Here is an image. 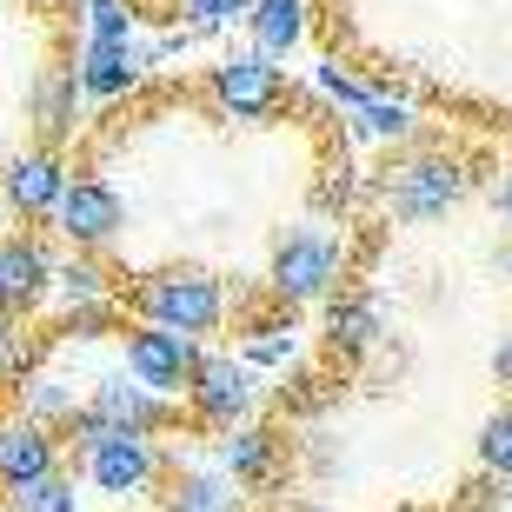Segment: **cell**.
<instances>
[{"instance_id":"cell-1","label":"cell","mask_w":512,"mask_h":512,"mask_svg":"<svg viewBox=\"0 0 512 512\" xmlns=\"http://www.w3.org/2000/svg\"><path fill=\"white\" fill-rule=\"evenodd\" d=\"M120 313H133V326H160V333H180L200 346L227 320V286L207 266H160V273H140L127 286Z\"/></svg>"},{"instance_id":"cell-2","label":"cell","mask_w":512,"mask_h":512,"mask_svg":"<svg viewBox=\"0 0 512 512\" xmlns=\"http://www.w3.org/2000/svg\"><path fill=\"white\" fill-rule=\"evenodd\" d=\"M466 193H473V160L459 147H406L380 173V207L393 213L399 227L446 220L453 207H466Z\"/></svg>"},{"instance_id":"cell-3","label":"cell","mask_w":512,"mask_h":512,"mask_svg":"<svg viewBox=\"0 0 512 512\" xmlns=\"http://www.w3.org/2000/svg\"><path fill=\"white\" fill-rule=\"evenodd\" d=\"M346 266H353V247H346V233L320 227V220H306V227H286L266 253V293L293 313V306H313V300H333L346 280Z\"/></svg>"},{"instance_id":"cell-4","label":"cell","mask_w":512,"mask_h":512,"mask_svg":"<svg viewBox=\"0 0 512 512\" xmlns=\"http://www.w3.org/2000/svg\"><path fill=\"white\" fill-rule=\"evenodd\" d=\"M187 413L193 426H207V433H233V426H247L253 406H260V373H253L240 353H200L187 380Z\"/></svg>"},{"instance_id":"cell-5","label":"cell","mask_w":512,"mask_h":512,"mask_svg":"<svg viewBox=\"0 0 512 512\" xmlns=\"http://www.w3.org/2000/svg\"><path fill=\"white\" fill-rule=\"evenodd\" d=\"M80 466V479L94 486V493H107V499H147V493H160V479H167V466L173 459L160 453V439H140V433H107L94 446L87 459H74Z\"/></svg>"},{"instance_id":"cell-6","label":"cell","mask_w":512,"mask_h":512,"mask_svg":"<svg viewBox=\"0 0 512 512\" xmlns=\"http://www.w3.org/2000/svg\"><path fill=\"white\" fill-rule=\"evenodd\" d=\"M200 353H207V346L180 340V333H160V326H127V333H120V360H127L120 373H127L133 386H147L153 399H167V406L187 393Z\"/></svg>"},{"instance_id":"cell-7","label":"cell","mask_w":512,"mask_h":512,"mask_svg":"<svg viewBox=\"0 0 512 512\" xmlns=\"http://www.w3.org/2000/svg\"><path fill=\"white\" fill-rule=\"evenodd\" d=\"M80 413L100 419L107 433H140V439H160V433L180 426V413H173L167 399H153L147 386H133L127 373H100V380H87Z\"/></svg>"},{"instance_id":"cell-8","label":"cell","mask_w":512,"mask_h":512,"mask_svg":"<svg viewBox=\"0 0 512 512\" xmlns=\"http://www.w3.org/2000/svg\"><path fill=\"white\" fill-rule=\"evenodd\" d=\"M54 227H60V240H67V247L100 253V247H114V240H120V227H127V207H120V193L107 187V180L80 173V180H67V193H60Z\"/></svg>"},{"instance_id":"cell-9","label":"cell","mask_w":512,"mask_h":512,"mask_svg":"<svg viewBox=\"0 0 512 512\" xmlns=\"http://www.w3.org/2000/svg\"><path fill=\"white\" fill-rule=\"evenodd\" d=\"M213 107L233 120H266L273 107H280L286 94V74H280V60H266L253 54V47H240V54H227L220 67H213Z\"/></svg>"},{"instance_id":"cell-10","label":"cell","mask_w":512,"mask_h":512,"mask_svg":"<svg viewBox=\"0 0 512 512\" xmlns=\"http://www.w3.org/2000/svg\"><path fill=\"white\" fill-rule=\"evenodd\" d=\"M280 459H286V439L273 433V426H233V433L213 439V473L227 479L233 493H273L280 486Z\"/></svg>"},{"instance_id":"cell-11","label":"cell","mask_w":512,"mask_h":512,"mask_svg":"<svg viewBox=\"0 0 512 512\" xmlns=\"http://www.w3.org/2000/svg\"><path fill=\"white\" fill-rule=\"evenodd\" d=\"M60 473V439L34 419L7 413L0 419V493H14V486H34V479Z\"/></svg>"},{"instance_id":"cell-12","label":"cell","mask_w":512,"mask_h":512,"mask_svg":"<svg viewBox=\"0 0 512 512\" xmlns=\"http://www.w3.org/2000/svg\"><path fill=\"white\" fill-rule=\"evenodd\" d=\"M386 333V306L360 286H340L333 300H326V346H333V360H366Z\"/></svg>"},{"instance_id":"cell-13","label":"cell","mask_w":512,"mask_h":512,"mask_svg":"<svg viewBox=\"0 0 512 512\" xmlns=\"http://www.w3.org/2000/svg\"><path fill=\"white\" fill-rule=\"evenodd\" d=\"M140 67H147V47L140 40H87L80 60H74V80H80V94L120 100L140 80Z\"/></svg>"},{"instance_id":"cell-14","label":"cell","mask_w":512,"mask_h":512,"mask_svg":"<svg viewBox=\"0 0 512 512\" xmlns=\"http://www.w3.org/2000/svg\"><path fill=\"white\" fill-rule=\"evenodd\" d=\"M47 280H54V253L40 247V240H27V233L0 240V306L7 313L47 300Z\"/></svg>"},{"instance_id":"cell-15","label":"cell","mask_w":512,"mask_h":512,"mask_svg":"<svg viewBox=\"0 0 512 512\" xmlns=\"http://www.w3.org/2000/svg\"><path fill=\"white\" fill-rule=\"evenodd\" d=\"M240 27H247L253 54H266V60H286V54H300V47H306L313 7H306V0H253Z\"/></svg>"},{"instance_id":"cell-16","label":"cell","mask_w":512,"mask_h":512,"mask_svg":"<svg viewBox=\"0 0 512 512\" xmlns=\"http://www.w3.org/2000/svg\"><path fill=\"white\" fill-rule=\"evenodd\" d=\"M60 193H67V173H60V160L47 147H40V153H20L14 167H7V200H14L27 220H54Z\"/></svg>"},{"instance_id":"cell-17","label":"cell","mask_w":512,"mask_h":512,"mask_svg":"<svg viewBox=\"0 0 512 512\" xmlns=\"http://www.w3.org/2000/svg\"><path fill=\"white\" fill-rule=\"evenodd\" d=\"M346 133H353V140H373V147H413L419 114H413V100H399V94H386V87H373V94L346 114Z\"/></svg>"},{"instance_id":"cell-18","label":"cell","mask_w":512,"mask_h":512,"mask_svg":"<svg viewBox=\"0 0 512 512\" xmlns=\"http://www.w3.org/2000/svg\"><path fill=\"white\" fill-rule=\"evenodd\" d=\"M14 413L20 419H34V426H47V433H67V419L80 413V393H74V380H60L54 366H34L27 380L14 386Z\"/></svg>"},{"instance_id":"cell-19","label":"cell","mask_w":512,"mask_h":512,"mask_svg":"<svg viewBox=\"0 0 512 512\" xmlns=\"http://www.w3.org/2000/svg\"><path fill=\"white\" fill-rule=\"evenodd\" d=\"M160 512H240V493L213 466H167L160 479Z\"/></svg>"},{"instance_id":"cell-20","label":"cell","mask_w":512,"mask_h":512,"mask_svg":"<svg viewBox=\"0 0 512 512\" xmlns=\"http://www.w3.org/2000/svg\"><path fill=\"white\" fill-rule=\"evenodd\" d=\"M74 100H80L74 67H47V74H40V87H34V120H40V133H47V140H67V133H74Z\"/></svg>"},{"instance_id":"cell-21","label":"cell","mask_w":512,"mask_h":512,"mask_svg":"<svg viewBox=\"0 0 512 512\" xmlns=\"http://www.w3.org/2000/svg\"><path fill=\"white\" fill-rule=\"evenodd\" d=\"M47 293H60V313H74V306H100V300H114V280H107V273H100L94 260H67V266H54Z\"/></svg>"},{"instance_id":"cell-22","label":"cell","mask_w":512,"mask_h":512,"mask_svg":"<svg viewBox=\"0 0 512 512\" xmlns=\"http://www.w3.org/2000/svg\"><path fill=\"white\" fill-rule=\"evenodd\" d=\"M473 459H479L486 479H506L512 486V399H499L493 413H486V426H479V439H473Z\"/></svg>"},{"instance_id":"cell-23","label":"cell","mask_w":512,"mask_h":512,"mask_svg":"<svg viewBox=\"0 0 512 512\" xmlns=\"http://www.w3.org/2000/svg\"><path fill=\"white\" fill-rule=\"evenodd\" d=\"M7 512H80V479L60 466V473L34 479V486H14V493H7Z\"/></svg>"},{"instance_id":"cell-24","label":"cell","mask_w":512,"mask_h":512,"mask_svg":"<svg viewBox=\"0 0 512 512\" xmlns=\"http://www.w3.org/2000/svg\"><path fill=\"white\" fill-rule=\"evenodd\" d=\"M240 360L260 373V366H280V360H293V313L286 320H260L253 326V340H247V353Z\"/></svg>"},{"instance_id":"cell-25","label":"cell","mask_w":512,"mask_h":512,"mask_svg":"<svg viewBox=\"0 0 512 512\" xmlns=\"http://www.w3.org/2000/svg\"><path fill=\"white\" fill-rule=\"evenodd\" d=\"M253 0H173V14L187 20L193 34H220V27H233V20H247Z\"/></svg>"},{"instance_id":"cell-26","label":"cell","mask_w":512,"mask_h":512,"mask_svg":"<svg viewBox=\"0 0 512 512\" xmlns=\"http://www.w3.org/2000/svg\"><path fill=\"white\" fill-rule=\"evenodd\" d=\"M87 40H133V0H80Z\"/></svg>"},{"instance_id":"cell-27","label":"cell","mask_w":512,"mask_h":512,"mask_svg":"<svg viewBox=\"0 0 512 512\" xmlns=\"http://www.w3.org/2000/svg\"><path fill=\"white\" fill-rule=\"evenodd\" d=\"M313 80H320V94H326V100H340L346 114H353V107H360V100L373 94V80H360L353 67H340V60H326V67H320Z\"/></svg>"},{"instance_id":"cell-28","label":"cell","mask_w":512,"mask_h":512,"mask_svg":"<svg viewBox=\"0 0 512 512\" xmlns=\"http://www.w3.org/2000/svg\"><path fill=\"white\" fill-rule=\"evenodd\" d=\"M114 320H120V300L74 306V313H60V333H67V340H100V333H107Z\"/></svg>"},{"instance_id":"cell-29","label":"cell","mask_w":512,"mask_h":512,"mask_svg":"<svg viewBox=\"0 0 512 512\" xmlns=\"http://www.w3.org/2000/svg\"><path fill=\"white\" fill-rule=\"evenodd\" d=\"M493 380L506 386V399H512V333H499V346H493Z\"/></svg>"},{"instance_id":"cell-30","label":"cell","mask_w":512,"mask_h":512,"mask_svg":"<svg viewBox=\"0 0 512 512\" xmlns=\"http://www.w3.org/2000/svg\"><path fill=\"white\" fill-rule=\"evenodd\" d=\"M493 273H499V280L512 286V233H506V240H499V247H493Z\"/></svg>"},{"instance_id":"cell-31","label":"cell","mask_w":512,"mask_h":512,"mask_svg":"<svg viewBox=\"0 0 512 512\" xmlns=\"http://www.w3.org/2000/svg\"><path fill=\"white\" fill-rule=\"evenodd\" d=\"M499 220L512 227V167H506V180H499Z\"/></svg>"},{"instance_id":"cell-32","label":"cell","mask_w":512,"mask_h":512,"mask_svg":"<svg viewBox=\"0 0 512 512\" xmlns=\"http://www.w3.org/2000/svg\"><path fill=\"white\" fill-rule=\"evenodd\" d=\"M7 333H14V313H7V306H0V340H7Z\"/></svg>"},{"instance_id":"cell-33","label":"cell","mask_w":512,"mask_h":512,"mask_svg":"<svg viewBox=\"0 0 512 512\" xmlns=\"http://www.w3.org/2000/svg\"><path fill=\"white\" fill-rule=\"evenodd\" d=\"M286 512H326V506H286Z\"/></svg>"},{"instance_id":"cell-34","label":"cell","mask_w":512,"mask_h":512,"mask_svg":"<svg viewBox=\"0 0 512 512\" xmlns=\"http://www.w3.org/2000/svg\"><path fill=\"white\" fill-rule=\"evenodd\" d=\"M40 7H74V0H40Z\"/></svg>"},{"instance_id":"cell-35","label":"cell","mask_w":512,"mask_h":512,"mask_svg":"<svg viewBox=\"0 0 512 512\" xmlns=\"http://www.w3.org/2000/svg\"><path fill=\"white\" fill-rule=\"evenodd\" d=\"M399 512H413V506H399Z\"/></svg>"},{"instance_id":"cell-36","label":"cell","mask_w":512,"mask_h":512,"mask_svg":"<svg viewBox=\"0 0 512 512\" xmlns=\"http://www.w3.org/2000/svg\"><path fill=\"white\" fill-rule=\"evenodd\" d=\"M0 512H7V506H0Z\"/></svg>"}]
</instances>
